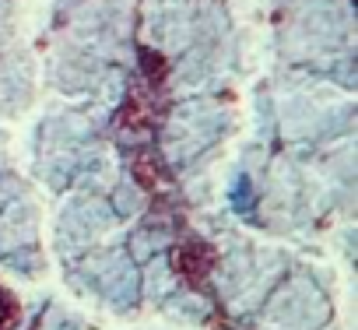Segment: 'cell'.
<instances>
[{"instance_id":"8992f818","label":"cell","mask_w":358,"mask_h":330,"mask_svg":"<svg viewBox=\"0 0 358 330\" xmlns=\"http://www.w3.org/2000/svg\"><path fill=\"white\" fill-rule=\"evenodd\" d=\"M211 330H229V327H225V323H222V320H218V323H215V327H211Z\"/></svg>"},{"instance_id":"6da1fadb","label":"cell","mask_w":358,"mask_h":330,"mask_svg":"<svg viewBox=\"0 0 358 330\" xmlns=\"http://www.w3.org/2000/svg\"><path fill=\"white\" fill-rule=\"evenodd\" d=\"M215 264H218V250L211 243H204V239H190V243H183V246L172 253L176 274L187 278L190 285H201L215 271Z\"/></svg>"},{"instance_id":"277c9868","label":"cell","mask_w":358,"mask_h":330,"mask_svg":"<svg viewBox=\"0 0 358 330\" xmlns=\"http://www.w3.org/2000/svg\"><path fill=\"white\" fill-rule=\"evenodd\" d=\"M141 71H144L148 85H162V81L169 78V60H165L158 50L144 46V50H141Z\"/></svg>"},{"instance_id":"7a4b0ae2","label":"cell","mask_w":358,"mask_h":330,"mask_svg":"<svg viewBox=\"0 0 358 330\" xmlns=\"http://www.w3.org/2000/svg\"><path fill=\"white\" fill-rule=\"evenodd\" d=\"M130 173H134V183H137L141 190H158V187L165 183V176H162V165L155 162V155H151V151H141V155L134 158Z\"/></svg>"},{"instance_id":"5b68a950","label":"cell","mask_w":358,"mask_h":330,"mask_svg":"<svg viewBox=\"0 0 358 330\" xmlns=\"http://www.w3.org/2000/svg\"><path fill=\"white\" fill-rule=\"evenodd\" d=\"M18 320H22V306H18V299H15L11 292L0 288V330L18 327Z\"/></svg>"},{"instance_id":"3957f363","label":"cell","mask_w":358,"mask_h":330,"mask_svg":"<svg viewBox=\"0 0 358 330\" xmlns=\"http://www.w3.org/2000/svg\"><path fill=\"white\" fill-rule=\"evenodd\" d=\"M148 102H144V95H130L127 102H123V109H120V123L127 127V130H148Z\"/></svg>"}]
</instances>
